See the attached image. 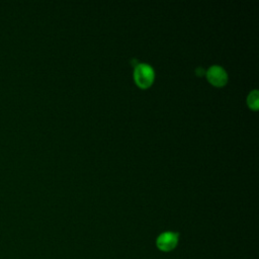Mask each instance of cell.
I'll return each mask as SVG.
<instances>
[{
  "label": "cell",
  "instance_id": "obj_2",
  "mask_svg": "<svg viewBox=\"0 0 259 259\" xmlns=\"http://www.w3.org/2000/svg\"><path fill=\"white\" fill-rule=\"evenodd\" d=\"M179 240V235L174 232H164L160 234L156 240V245L163 252H170L176 248Z\"/></svg>",
  "mask_w": 259,
  "mask_h": 259
},
{
  "label": "cell",
  "instance_id": "obj_1",
  "mask_svg": "<svg viewBox=\"0 0 259 259\" xmlns=\"http://www.w3.org/2000/svg\"><path fill=\"white\" fill-rule=\"evenodd\" d=\"M134 79L140 88L147 89L154 82L155 72L148 64H138L134 71Z\"/></svg>",
  "mask_w": 259,
  "mask_h": 259
},
{
  "label": "cell",
  "instance_id": "obj_4",
  "mask_svg": "<svg viewBox=\"0 0 259 259\" xmlns=\"http://www.w3.org/2000/svg\"><path fill=\"white\" fill-rule=\"evenodd\" d=\"M247 103L248 106L253 109V110H257L258 109V104H259V94L257 90H253L249 93L248 97H247Z\"/></svg>",
  "mask_w": 259,
  "mask_h": 259
},
{
  "label": "cell",
  "instance_id": "obj_3",
  "mask_svg": "<svg viewBox=\"0 0 259 259\" xmlns=\"http://www.w3.org/2000/svg\"><path fill=\"white\" fill-rule=\"evenodd\" d=\"M207 80L210 84L217 87H222L228 82L227 72L220 66H211L206 72Z\"/></svg>",
  "mask_w": 259,
  "mask_h": 259
}]
</instances>
